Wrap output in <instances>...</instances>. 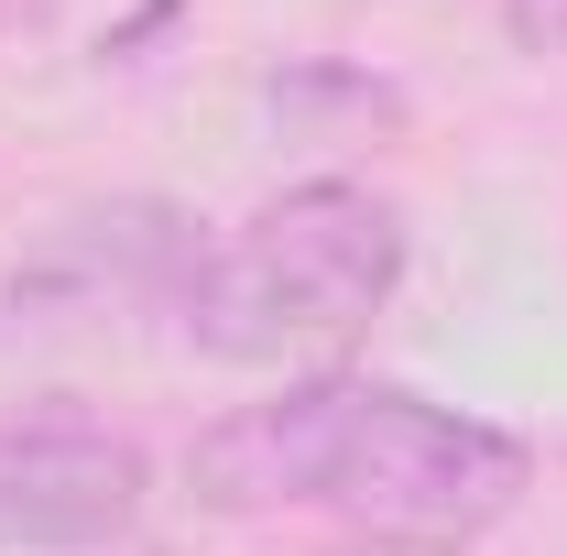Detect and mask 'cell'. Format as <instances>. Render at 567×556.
<instances>
[{"mask_svg":"<svg viewBox=\"0 0 567 556\" xmlns=\"http://www.w3.org/2000/svg\"><path fill=\"white\" fill-rule=\"evenodd\" d=\"M502 22L524 55H567V0H502Z\"/></svg>","mask_w":567,"mask_h":556,"instance_id":"4","label":"cell"},{"mask_svg":"<svg viewBox=\"0 0 567 556\" xmlns=\"http://www.w3.org/2000/svg\"><path fill=\"white\" fill-rule=\"evenodd\" d=\"M142 513V447L99 415H11L0 425V556L110 546Z\"/></svg>","mask_w":567,"mask_h":556,"instance_id":"3","label":"cell"},{"mask_svg":"<svg viewBox=\"0 0 567 556\" xmlns=\"http://www.w3.org/2000/svg\"><path fill=\"white\" fill-rule=\"evenodd\" d=\"M393 284H404L393 197L317 175V186L262 197L240 229L197 240L175 317L208 360H306V349H339L350 328H371L393 306Z\"/></svg>","mask_w":567,"mask_h":556,"instance_id":"2","label":"cell"},{"mask_svg":"<svg viewBox=\"0 0 567 556\" xmlns=\"http://www.w3.org/2000/svg\"><path fill=\"white\" fill-rule=\"evenodd\" d=\"M524 481H535L524 436L447 415L425 393H393V382H350V371L284 382L274 404H240L186 447V491L218 502V513L328 502V513H360L404 546L502 524L524 502Z\"/></svg>","mask_w":567,"mask_h":556,"instance_id":"1","label":"cell"},{"mask_svg":"<svg viewBox=\"0 0 567 556\" xmlns=\"http://www.w3.org/2000/svg\"><path fill=\"white\" fill-rule=\"evenodd\" d=\"M339 556H436V546H404V535H382V546H339Z\"/></svg>","mask_w":567,"mask_h":556,"instance_id":"5","label":"cell"}]
</instances>
